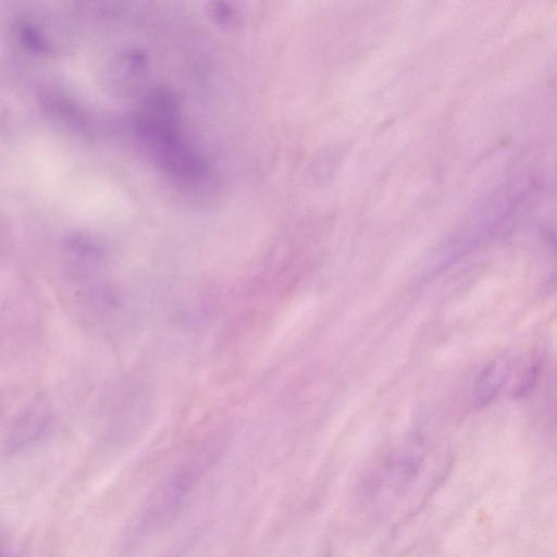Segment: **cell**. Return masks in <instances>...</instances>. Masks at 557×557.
<instances>
[{"label": "cell", "instance_id": "1", "mask_svg": "<svg viewBox=\"0 0 557 557\" xmlns=\"http://www.w3.org/2000/svg\"><path fill=\"white\" fill-rule=\"evenodd\" d=\"M139 131L173 174L193 178L200 163L182 139L176 123V108L171 95L154 91L147 99L138 119Z\"/></svg>", "mask_w": 557, "mask_h": 557}, {"label": "cell", "instance_id": "2", "mask_svg": "<svg viewBox=\"0 0 557 557\" xmlns=\"http://www.w3.org/2000/svg\"><path fill=\"white\" fill-rule=\"evenodd\" d=\"M205 451L183 462L154 490L144 513V522L159 524L177 512L205 473Z\"/></svg>", "mask_w": 557, "mask_h": 557}, {"label": "cell", "instance_id": "3", "mask_svg": "<svg viewBox=\"0 0 557 557\" xmlns=\"http://www.w3.org/2000/svg\"><path fill=\"white\" fill-rule=\"evenodd\" d=\"M50 423V416L46 409L37 407L27 410L12 423L5 448L9 453L20 450L39 438Z\"/></svg>", "mask_w": 557, "mask_h": 557}]
</instances>
